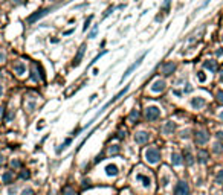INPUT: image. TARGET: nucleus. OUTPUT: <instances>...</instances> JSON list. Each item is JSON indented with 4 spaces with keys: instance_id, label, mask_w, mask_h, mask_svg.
Instances as JSON below:
<instances>
[{
    "instance_id": "nucleus-22",
    "label": "nucleus",
    "mask_w": 223,
    "mask_h": 195,
    "mask_svg": "<svg viewBox=\"0 0 223 195\" xmlns=\"http://www.w3.org/2000/svg\"><path fill=\"white\" fill-rule=\"evenodd\" d=\"M185 162H186V165H193L194 163V157H193V154L190 153V149L185 151Z\"/></svg>"
},
{
    "instance_id": "nucleus-25",
    "label": "nucleus",
    "mask_w": 223,
    "mask_h": 195,
    "mask_svg": "<svg viewBox=\"0 0 223 195\" xmlns=\"http://www.w3.org/2000/svg\"><path fill=\"white\" fill-rule=\"evenodd\" d=\"M222 181H223V171H218L217 172V177H216V183L220 184Z\"/></svg>"
},
{
    "instance_id": "nucleus-4",
    "label": "nucleus",
    "mask_w": 223,
    "mask_h": 195,
    "mask_svg": "<svg viewBox=\"0 0 223 195\" xmlns=\"http://www.w3.org/2000/svg\"><path fill=\"white\" fill-rule=\"evenodd\" d=\"M173 195H190V188H188V183L185 181H179L174 188V194Z\"/></svg>"
},
{
    "instance_id": "nucleus-32",
    "label": "nucleus",
    "mask_w": 223,
    "mask_h": 195,
    "mask_svg": "<svg viewBox=\"0 0 223 195\" xmlns=\"http://www.w3.org/2000/svg\"><path fill=\"white\" fill-rule=\"evenodd\" d=\"M96 32H98V26H95V28L92 29V32H90V35H89V38H95V37H96Z\"/></svg>"
},
{
    "instance_id": "nucleus-30",
    "label": "nucleus",
    "mask_w": 223,
    "mask_h": 195,
    "mask_svg": "<svg viewBox=\"0 0 223 195\" xmlns=\"http://www.w3.org/2000/svg\"><path fill=\"white\" fill-rule=\"evenodd\" d=\"M21 195H35V192H34V189L28 188V189H25V190H23V194H21Z\"/></svg>"
},
{
    "instance_id": "nucleus-17",
    "label": "nucleus",
    "mask_w": 223,
    "mask_h": 195,
    "mask_svg": "<svg viewBox=\"0 0 223 195\" xmlns=\"http://www.w3.org/2000/svg\"><path fill=\"white\" fill-rule=\"evenodd\" d=\"M203 67L208 69L209 72H216V70H217V63H216V61H212V60H208V61H205V63H203Z\"/></svg>"
},
{
    "instance_id": "nucleus-23",
    "label": "nucleus",
    "mask_w": 223,
    "mask_h": 195,
    "mask_svg": "<svg viewBox=\"0 0 223 195\" xmlns=\"http://www.w3.org/2000/svg\"><path fill=\"white\" fill-rule=\"evenodd\" d=\"M138 119H139V111H138V110H132L130 116H128V121L130 122H138Z\"/></svg>"
},
{
    "instance_id": "nucleus-45",
    "label": "nucleus",
    "mask_w": 223,
    "mask_h": 195,
    "mask_svg": "<svg viewBox=\"0 0 223 195\" xmlns=\"http://www.w3.org/2000/svg\"><path fill=\"white\" fill-rule=\"evenodd\" d=\"M168 5H170V0H165V3H164V9H167Z\"/></svg>"
},
{
    "instance_id": "nucleus-15",
    "label": "nucleus",
    "mask_w": 223,
    "mask_h": 195,
    "mask_svg": "<svg viewBox=\"0 0 223 195\" xmlns=\"http://www.w3.org/2000/svg\"><path fill=\"white\" fill-rule=\"evenodd\" d=\"M44 76H43V73L41 72H38V66L37 64H32V79L34 81H38V79H43Z\"/></svg>"
},
{
    "instance_id": "nucleus-43",
    "label": "nucleus",
    "mask_w": 223,
    "mask_h": 195,
    "mask_svg": "<svg viewBox=\"0 0 223 195\" xmlns=\"http://www.w3.org/2000/svg\"><path fill=\"white\" fill-rule=\"evenodd\" d=\"M188 133H190V131H184V133H182V139H186V137L190 136Z\"/></svg>"
},
{
    "instance_id": "nucleus-40",
    "label": "nucleus",
    "mask_w": 223,
    "mask_h": 195,
    "mask_svg": "<svg viewBox=\"0 0 223 195\" xmlns=\"http://www.w3.org/2000/svg\"><path fill=\"white\" fill-rule=\"evenodd\" d=\"M3 113H5V108H3L2 105H0V121L3 119Z\"/></svg>"
},
{
    "instance_id": "nucleus-16",
    "label": "nucleus",
    "mask_w": 223,
    "mask_h": 195,
    "mask_svg": "<svg viewBox=\"0 0 223 195\" xmlns=\"http://www.w3.org/2000/svg\"><path fill=\"white\" fill-rule=\"evenodd\" d=\"M174 130H176V125H174L171 121L167 122V123L164 125V134H173V133H174Z\"/></svg>"
},
{
    "instance_id": "nucleus-29",
    "label": "nucleus",
    "mask_w": 223,
    "mask_h": 195,
    "mask_svg": "<svg viewBox=\"0 0 223 195\" xmlns=\"http://www.w3.org/2000/svg\"><path fill=\"white\" fill-rule=\"evenodd\" d=\"M29 171H21V174H20V177H21V178H23V180H28L29 178Z\"/></svg>"
},
{
    "instance_id": "nucleus-12",
    "label": "nucleus",
    "mask_w": 223,
    "mask_h": 195,
    "mask_svg": "<svg viewBox=\"0 0 223 195\" xmlns=\"http://www.w3.org/2000/svg\"><path fill=\"white\" fill-rule=\"evenodd\" d=\"M84 49H86V44H81V47L78 49L77 55H75V60H73V63H72L73 67H77V66L81 63V58H83V55H84Z\"/></svg>"
},
{
    "instance_id": "nucleus-51",
    "label": "nucleus",
    "mask_w": 223,
    "mask_h": 195,
    "mask_svg": "<svg viewBox=\"0 0 223 195\" xmlns=\"http://www.w3.org/2000/svg\"><path fill=\"white\" fill-rule=\"evenodd\" d=\"M220 119H222V121H223V111L220 113Z\"/></svg>"
},
{
    "instance_id": "nucleus-27",
    "label": "nucleus",
    "mask_w": 223,
    "mask_h": 195,
    "mask_svg": "<svg viewBox=\"0 0 223 195\" xmlns=\"http://www.w3.org/2000/svg\"><path fill=\"white\" fill-rule=\"evenodd\" d=\"M35 107H37V102H35V101H32V102H28V104H26V108H28L29 111H32Z\"/></svg>"
},
{
    "instance_id": "nucleus-10",
    "label": "nucleus",
    "mask_w": 223,
    "mask_h": 195,
    "mask_svg": "<svg viewBox=\"0 0 223 195\" xmlns=\"http://www.w3.org/2000/svg\"><path fill=\"white\" fill-rule=\"evenodd\" d=\"M174 70H176V64L173 63V61H170V63H165L162 66V73L165 75V76H170Z\"/></svg>"
},
{
    "instance_id": "nucleus-36",
    "label": "nucleus",
    "mask_w": 223,
    "mask_h": 195,
    "mask_svg": "<svg viewBox=\"0 0 223 195\" xmlns=\"http://www.w3.org/2000/svg\"><path fill=\"white\" fill-rule=\"evenodd\" d=\"M20 165H21V163H20L19 160H12V162H11V166H12V168H20Z\"/></svg>"
},
{
    "instance_id": "nucleus-2",
    "label": "nucleus",
    "mask_w": 223,
    "mask_h": 195,
    "mask_svg": "<svg viewBox=\"0 0 223 195\" xmlns=\"http://www.w3.org/2000/svg\"><path fill=\"white\" fill-rule=\"evenodd\" d=\"M160 117V110L158 107H147L145 108V119L147 121H156Z\"/></svg>"
},
{
    "instance_id": "nucleus-49",
    "label": "nucleus",
    "mask_w": 223,
    "mask_h": 195,
    "mask_svg": "<svg viewBox=\"0 0 223 195\" xmlns=\"http://www.w3.org/2000/svg\"><path fill=\"white\" fill-rule=\"evenodd\" d=\"M220 81L223 82V70H222V73H220Z\"/></svg>"
},
{
    "instance_id": "nucleus-38",
    "label": "nucleus",
    "mask_w": 223,
    "mask_h": 195,
    "mask_svg": "<svg viewBox=\"0 0 223 195\" xmlns=\"http://www.w3.org/2000/svg\"><path fill=\"white\" fill-rule=\"evenodd\" d=\"M11 3L12 5H23L25 0H11Z\"/></svg>"
},
{
    "instance_id": "nucleus-3",
    "label": "nucleus",
    "mask_w": 223,
    "mask_h": 195,
    "mask_svg": "<svg viewBox=\"0 0 223 195\" xmlns=\"http://www.w3.org/2000/svg\"><path fill=\"white\" fill-rule=\"evenodd\" d=\"M127 92H128V86H126V87H124V88H122V90H121V92H119V93H118V95H115L113 98H112V99L109 101V102H107V104L104 105V107H102V108L99 110V113H98V114H96V116H95V117H98V116H99V114H101L102 111H104V110H105L107 107H109V105H112V104H113V102H116V101L119 99V98H121V96H124V95H126V93H127Z\"/></svg>"
},
{
    "instance_id": "nucleus-19",
    "label": "nucleus",
    "mask_w": 223,
    "mask_h": 195,
    "mask_svg": "<svg viewBox=\"0 0 223 195\" xmlns=\"http://www.w3.org/2000/svg\"><path fill=\"white\" fill-rule=\"evenodd\" d=\"M136 180L141 181V183L144 184L145 188H150V184H151V181H150L148 177H147V175H142V174H138V175H136Z\"/></svg>"
},
{
    "instance_id": "nucleus-39",
    "label": "nucleus",
    "mask_w": 223,
    "mask_h": 195,
    "mask_svg": "<svg viewBox=\"0 0 223 195\" xmlns=\"http://www.w3.org/2000/svg\"><path fill=\"white\" fill-rule=\"evenodd\" d=\"M110 12H113V8H107V11L104 12V19H105V17H109V15H110Z\"/></svg>"
},
{
    "instance_id": "nucleus-7",
    "label": "nucleus",
    "mask_w": 223,
    "mask_h": 195,
    "mask_svg": "<svg viewBox=\"0 0 223 195\" xmlns=\"http://www.w3.org/2000/svg\"><path fill=\"white\" fill-rule=\"evenodd\" d=\"M208 140H209V134L205 130H199L197 133H196V142H197L199 145L206 143Z\"/></svg>"
},
{
    "instance_id": "nucleus-11",
    "label": "nucleus",
    "mask_w": 223,
    "mask_h": 195,
    "mask_svg": "<svg viewBox=\"0 0 223 195\" xmlns=\"http://www.w3.org/2000/svg\"><path fill=\"white\" fill-rule=\"evenodd\" d=\"M142 60H144V55H142V56H141V58H139V60H138V61H136V63H133V64L130 66V67H128V69L126 70V73H124V75H122V79H121V81H124V78H127V76H128V75H130V73L133 72V70H135V69H138V67H139V66H141V63H142Z\"/></svg>"
},
{
    "instance_id": "nucleus-31",
    "label": "nucleus",
    "mask_w": 223,
    "mask_h": 195,
    "mask_svg": "<svg viewBox=\"0 0 223 195\" xmlns=\"http://www.w3.org/2000/svg\"><path fill=\"white\" fill-rule=\"evenodd\" d=\"M197 76H199V81L200 82H205V79H206V76H205L203 72H197Z\"/></svg>"
},
{
    "instance_id": "nucleus-14",
    "label": "nucleus",
    "mask_w": 223,
    "mask_h": 195,
    "mask_svg": "<svg viewBox=\"0 0 223 195\" xmlns=\"http://www.w3.org/2000/svg\"><path fill=\"white\" fill-rule=\"evenodd\" d=\"M105 175H109V177H116L118 175V166L116 165H107L105 166Z\"/></svg>"
},
{
    "instance_id": "nucleus-48",
    "label": "nucleus",
    "mask_w": 223,
    "mask_h": 195,
    "mask_svg": "<svg viewBox=\"0 0 223 195\" xmlns=\"http://www.w3.org/2000/svg\"><path fill=\"white\" fill-rule=\"evenodd\" d=\"M216 54H217V55H223V49H218V50L216 52Z\"/></svg>"
},
{
    "instance_id": "nucleus-6",
    "label": "nucleus",
    "mask_w": 223,
    "mask_h": 195,
    "mask_svg": "<svg viewBox=\"0 0 223 195\" xmlns=\"http://www.w3.org/2000/svg\"><path fill=\"white\" fill-rule=\"evenodd\" d=\"M205 105H206V101H205V98H202V96H196L191 99V107L194 110H200L202 107H205Z\"/></svg>"
},
{
    "instance_id": "nucleus-47",
    "label": "nucleus",
    "mask_w": 223,
    "mask_h": 195,
    "mask_svg": "<svg viewBox=\"0 0 223 195\" xmlns=\"http://www.w3.org/2000/svg\"><path fill=\"white\" fill-rule=\"evenodd\" d=\"M69 143H70V139H66V142L63 143V148H66V146H67Z\"/></svg>"
},
{
    "instance_id": "nucleus-18",
    "label": "nucleus",
    "mask_w": 223,
    "mask_h": 195,
    "mask_svg": "<svg viewBox=\"0 0 223 195\" xmlns=\"http://www.w3.org/2000/svg\"><path fill=\"white\" fill-rule=\"evenodd\" d=\"M171 163L174 166H180L182 165V156L179 153H173L171 154Z\"/></svg>"
},
{
    "instance_id": "nucleus-28",
    "label": "nucleus",
    "mask_w": 223,
    "mask_h": 195,
    "mask_svg": "<svg viewBox=\"0 0 223 195\" xmlns=\"http://www.w3.org/2000/svg\"><path fill=\"white\" fill-rule=\"evenodd\" d=\"M6 61V52L3 49H0V63H5Z\"/></svg>"
},
{
    "instance_id": "nucleus-50",
    "label": "nucleus",
    "mask_w": 223,
    "mask_h": 195,
    "mask_svg": "<svg viewBox=\"0 0 223 195\" xmlns=\"http://www.w3.org/2000/svg\"><path fill=\"white\" fill-rule=\"evenodd\" d=\"M2 92H3V88H2V86H0V96H2Z\"/></svg>"
},
{
    "instance_id": "nucleus-21",
    "label": "nucleus",
    "mask_w": 223,
    "mask_h": 195,
    "mask_svg": "<svg viewBox=\"0 0 223 195\" xmlns=\"http://www.w3.org/2000/svg\"><path fill=\"white\" fill-rule=\"evenodd\" d=\"M208 157H209V154L206 151H203V149H200V151L197 153V159H199L200 163H206L208 162Z\"/></svg>"
},
{
    "instance_id": "nucleus-8",
    "label": "nucleus",
    "mask_w": 223,
    "mask_h": 195,
    "mask_svg": "<svg viewBox=\"0 0 223 195\" xmlns=\"http://www.w3.org/2000/svg\"><path fill=\"white\" fill-rule=\"evenodd\" d=\"M148 139H150V134H148V133H145V131H139V133H136V134H135V142H136V143H139V145L147 143Z\"/></svg>"
},
{
    "instance_id": "nucleus-46",
    "label": "nucleus",
    "mask_w": 223,
    "mask_h": 195,
    "mask_svg": "<svg viewBox=\"0 0 223 195\" xmlns=\"http://www.w3.org/2000/svg\"><path fill=\"white\" fill-rule=\"evenodd\" d=\"M3 163H5V157H3V156H2V154H0V166H2V165H3Z\"/></svg>"
},
{
    "instance_id": "nucleus-37",
    "label": "nucleus",
    "mask_w": 223,
    "mask_h": 195,
    "mask_svg": "<svg viewBox=\"0 0 223 195\" xmlns=\"http://www.w3.org/2000/svg\"><path fill=\"white\" fill-rule=\"evenodd\" d=\"M90 21H92V17H89V19L86 20V23H84V31H87V28L90 26Z\"/></svg>"
},
{
    "instance_id": "nucleus-26",
    "label": "nucleus",
    "mask_w": 223,
    "mask_h": 195,
    "mask_svg": "<svg viewBox=\"0 0 223 195\" xmlns=\"http://www.w3.org/2000/svg\"><path fill=\"white\" fill-rule=\"evenodd\" d=\"M109 153H110V154H118V153H119V146H118V145H113V146H110Z\"/></svg>"
},
{
    "instance_id": "nucleus-5",
    "label": "nucleus",
    "mask_w": 223,
    "mask_h": 195,
    "mask_svg": "<svg viewBox=\"0 0 223 195\" xmlns=\"http://www.w3.org/2000/svg\"><path fill=\"white\" fill-rule=\"evenodd\" d=\"M49 11H51V8H44V9H40V11H37V12H34L32 15H29V17H28V23H34V21L40 20L41 17L46 15Z\"/></svg>"
},
{
    "instance_id": "nucleus-24",
    "label": "nucleus",
    "mask_w": 223,
    "mask_h": 195,
    "mask_svg": "<svg viewBox=\"0 0 223 195\" xmlns=\"http://www.w3.org/2000/svg\"><path fill=\"white\" fill-rule=\"evenodd\" d=\"M63 195H77V192H75V189H72L70 186H66L63 189Z\"/></svg>"
},
{
    "instance_id": "nucleus-35",
    "label": "nucleus",
    "mask_w": 223,
    "mask_h": 195,
    "mask_svg": "<svg viewBox=\"0 0 223 195\" xmlns=\"http://www.w3.org/2000/svg\"><path fill=\"white\" fill-rule=\"evenodd\" d=\"M14 116H15L14 110H11V111H9V114H8V116H6V121H8V122H9V121H12V117H14Z\"/></svg>"
},
{
    "instance_id": "nucleus-9",
    "label": "nucleus",
    "mask_w": 223,
    "mask_h": 195,
    "mask_svg": "<svg viewBox=\"0 0 223 195\" xmlns=\"http://www.w3.org/2000/svg\"><path fill=\"white\" fill-rule=\"evenodd\" d=\"M165 90V81L164 79H156V81L151 84V92L153 93H160Z\"/></svg>"
},
{
    "instance_id": "nucleus-20",
    "label": "nucleus",
    "mask_w": 223,
    "mask_h": 195,
    "mask_svg": "<svg viewBox=\"0 0 223 195\" xmlns=\"http://www.w3.org/2000/svg\"><path fill=\"white\" fill-rule=\"evenodd\" d=\"M12 180H14V174H12L11 171H6L5 174L2 175V181H3V183H6V184L12 183Z\"/></svg>"
},
{
    "instance_id": "nucleus-42",
    "label": "nucleus",
    "mask_w": 223,
    "mask_h": 195,
    "mask_svg": "<svg viewBox=\"0 0 223 195\" xmlns=\"http://www.w3.org/2000/svg\"><path fill=\"white\" fill-rule=\"evenodd\" d=\"M124 136H126V131H122V130H121V131L118 133V137H119V139H122Z\"/></svg>"
},
{
    "instance_id": "nucleus-41",
    "label": "nucleus",
    "mask_w": 223,
    "mask_h": 195,
    "mask_svg": "<svg viewBox=\"0 0 223 195\" xmlns=\"http://www.w3.org/2000/svg\"><path fill=\"white\" fill-rule=\"evenodd\" d=\"M216 136H217V139H220V140H223V131H218V133H217V134H216Z\"/></svg>"
},
{
    "instance_id": "nucleus-1",
    "label": "nucleus",
    "mask_w": 223,
    "mask_h": 195,
    "mask_svg": "<svg viewBox=\"0 0 223 195\" xmlns=\"http://www.w3.org/2000/svg\"><path fill=\"white\" fill-rule=\"evenodd\" d=\"M145 160L148 163H151V165H154V163H158L160 160V153L156 148L145 149Z\"/></svg>"
},
{
    "instance_id": "nucleus-13",
    "label": "nucleus",
    "mask_w": 223,
    "mask_h": 195,
    "mask_svg": "<svg viewBox=\"0 0 223 195\" xmlns=\"http://www.w3.org/2000/svg\"><path fill=\"white\" fill-rule=\"evenodd\" d=\"M14 72H15V75H19V76L26 73V66H25L23 61H17L14 64Z\"/></svg>"
},
{
    "instance_id": "nucleus-34",
    "label": "nucleus",
    "mask_w": 223,
    "mask_h": 195,
    "mask_svg": "<svg viewBox=\"0 0 223 195\" xmlns=\"http://www.w3.org/2000/svg\"><path fill=\"white\" fill-rule=\"evenodd\" d=\"M214 151H216V153L223 151V146H220V143H216V145H214Z\"/></svg>"
},
{
    "instance_id": "nucleus-52",
    "label": "nucleus",
    "mask_w": 223,
    "mask_h": 195,
    "mask_svg": "<svg viewBox=\"0 0 223 195\" xmlns=\"http://www.w3.org/2000/svg\"><path fill=\"white\" fill-rule=\"evenodd\" d=\"M220 40H222V43H223V34H222V37H220Z\"/></svg>"
},
{
    "instance_id": "nucleus-33",
    "label": "nucleus",
    "mask_w": 223,
    "mask_h": 195,
    "mask_svg": "<svg viewBox=\"0 0 223 195\" xmlns=\"http://www.w3.org/2000/svg\"><path fill=\"white\" fill-rule=\"evenodd\" d=\"M217 101L220 104H223V92L220 90V92H217Z\"/></svg>"
},
{
    "instance_id": "nucleus-44",
    "label": "nucleus",
    "mask_w": 223,
    "mask_h": 195,
    "mask_svg": "<svg viewBox=\"0 0 223 195\" xmlns=\"http://www.w3.org/2000/svg\"><path fill=\"white\" fill-rule=\"evenodd\" d=\"M17 192V188H15V186H14V188H9V194L12 195V194H15Z\"/></svg>"
}]
</instances>
